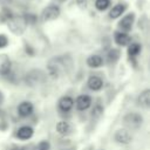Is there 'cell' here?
<instances>
[{
	"instance_id": "cell-16",
	"label": "cell",
	"mask_w": 150,
	"mask_h": 150,
	"mask_svg": "<svg viewBox=\"0 0 150 150\" xmlns=\"http://www.w3.org/2000/svg\"><path fill=\"white\" fill-rule=\"evenodd\" d=\"M115 42L118 46H128L131 42V38L123 32H117L115 33Z\"/></svg>"
},
{
	"instance_id": "cell-2",
	"label": "cell",
	"mask_w": 150,
	"mask_h": 150,
	"mask_svg": "<svg viewBox=\"0 0 150 150\" xmlns=\"http://www.w3.org/2000/svg\"><path fill=\"white\" fill-rule=\"evenodd\" d=\"M122 122L128 128V130L129 129L135 130V129H138L143 124V116L139 112L131 111V112H128V114H125L123 116Z\"/></svg>"
},
{
	"instance_id": "cell-6",
	"label": "cell",
	"mask_w": 150,
	"mask_h": 150,
	"mask_svg": "<svg viewBox=\"0 0 150 150\" xmlns=\"http://www.w3.org/2000/svg\"><path fill=\"white\" fill-rule=\"evenodd\" d=\"M60 15V8L56 6V5H50V6H47L42 13H41V20L42 21H52V20H55L56 18H59Z\"/></svg>"
},
{
	"instance_id": "cell-28",
	"label": "cell",
	"mask_w": 150,
	"mask_h": 150,
	"mask_svg": "<svg viewBox=\"0 0 150 150\" xmlns=\"http://www.w3.org/2000/svg\"><path fill=\"white\" fill-rule=\"evenodd\" d=\"M11 0H0V2H4V4H6V2H9Z\"/></svg>"
},
{
	"instance_id": "cell-11",
	"label": "cell",
	"mask_w": 150,
	"mask_h": 150,
	"mask_svg": "<svg viewBox=\"0 0 150 150\" xmlns=\"http://www.w3.org/2000/svg\"><path fill=\"white\" fill-rule=\"evenodd\" d=\"M33 135H34V129L32 127H29V125H22V127H20L18 129L16 134H15V136L19 139H21V141H27V139L32 138Z\"/></svg>"
},
{
	"instance_id": "cell-8",
	"label": "cell",
	"mask_w": 150,
	"mask_h": 150,
	"mask_svg": "<svg viewBox=\"0 0 150 150\" xmlns=\"http://www.w3.org/2000/svg\"><path fill=\"white\" fill-rule=\"evenodd\" d=\"M16 111H18V115L19 116H21V117H28V116H30L33 114L34 105L29 101H23V102H21L18 105Z\"/></svg>"
},
{
	"instance_id": "cell-7",
	"label": "cell",
	"mask_w": 150,
	"mask_h": 150,
	"mask_svg": "<svg viewBox=\"0 0 150 150\" xmlns=\"http://www.w3.org/2000/svg\"><path fill=\"white\" fill-rule=\"evenodd\" d=\"M74 104H75L77 110L84 111V110H87L91 105V97L89 95H86V94L80 95V96H77L76 101L74 102Z\"/></svg>"
},
{
	"instance_id": "cell-15",
	"label": "cell",
	"mask_w": 150,
	"mask_h": 150,
	"mask_svg": "<svg viewBox=\"0 0 150 150\" xmlns=\"http://www.w3.org/2000/svg\"><path fill=\"white\" fill-rule=\"evenodd\" d=\"M55 130H56L57 134H60L62 136H67L71 132V124L67 121H60V122L56 123Z\"/></svg>"
},
{
	"instance_id": "cell-23",
	"label": "cell",
	"mask_w": 150,
	"mask_h": 150,
	"mask_svg": "<svg viewBox=\"0 0 150 150\" xmlns=\"http://www.w3.org/2000/svg\"><path fill=\"white\" fill-rule=\"evenodd\" d=\"M36 150H50V143L48 141H41L36 145Z\"/></svg>"
},
{
	"instance_id": "cell-4",
	"label": "cell",
	"mask_w": 150,
	"mask_h": 150,
	"mask_svg": "<svg viewBox=\"0 0 150 150\" xmlns=\"http://www.w3.org/2000/svg\"><path fill=\"white\" fill-rule=\"evenodd\" d=\"M27 27V22L25 16H11L8 20V28L12 33L20 35L25 32Z\"/></svg>"
},
{
	"instance_id": "cell-19",
	"label": "cell",
	"mask_w": 150,
	"mask_h": 150,
	"mask_svg": "<svg viewBox=\"0 0 150 150\" xmlns=\"http://www.w3.org/2000/svg\"><path fill=\"white\" fill-rule=\"evenodd\" d=\"M128 46H129V47H128V55H129V57L134 59V57H136V56L141 53L142 46H141L139 43L134 42V43H129Z\"/></svg>"
},
{
	"instance_id": "cell-5",
	"label": "cell",
	"mask_w": 150,
	"mask_h": 150,
	"mask_svg": "<svg viewBox=\"0 0 150 150\" xmlns=\"http://www.w3.org/2000/svg\"><path fill=\"white\" fill-rule=\"evenodd\" d=\"M114 139L116 143L118 144H123V145H127V144H130L132 142V135L131 132L125 129V128H122V129H118L115 131L114 134Z\"/></svg>"
},
{
	"instance_id": "cell-18",
	"label": "cell",
	"mask_w": 150,
	"mask_h": 150,
	"mask_svg": "<svg viewBox=\"0 0 150 150\" xmlns=\"http://www.w3.org/2000/svg\"><path fill=\"white\" fill-rule=\"evenodd\" d=\"M124 11H125V5H123V4H117V5H115V6L111 8V11H110V13H109V16H110L111 19H116V18L121 16Z\"/></svg>"
},
{
	"instance_id": "cell-22",
	"label": "cell",
	"mask_w": 150,
	"mask_h": 150,
	"mask_svg": "<svg viewBox=\"0 0 150 150\" xmlns=\"http://www.w3.org/2000/svg\"><path fill=\"white\" fill-rule=\"evenodd\" d=\"M102 112H103V108L100 105V104H97V105H95L94 108H93V110H91V116L93 117H100L101 115H102Z\"/></svg>"
},
{
	"instance_id": "cell-10",
	"label": "cell",
	"mask_w": 150,
	"mask_h": 150,
	"mask_svg": "<svg viewBox=\"0 0 150 150\" xmlns=\"http://www.w3.org/2000/svg\"><path fill=\"white\" fill-rule=\"evenodd\" d=\"M57 107L60 109V111L62 112H68L73 109L74 107V100L70 96H62L59 102H57Z\"/></svg>"
},
{
	"instance_id": "cell-1",
	"label": "cell",
	"mask_w": 150,
	"mask_h": 150,
	"mask_svg": "<svg viewBox=\"0 0 150 150\" xmlns=\"http://www.w3.org/2000/svg\"><path fill=\"white\" fill-rule=\"evenodd\" d=\"M73 64L74 62H73L71 56L57 55V56L49 59V61L47 62V71L52 77L57 79V77L69 74L73 69Z\"/></svg>"
},
{
	"instance_id": "cell-9",
	"label": "cell",
	"mask_w": 150,
	"mask_h": 150,
	"mask_svg": "<svg viewBox=\"0 0 150 150\" xmlns=\"http://www.w3.org/2000/svg\"><path fill=\"white\" fill-rule=\"evenodd\" d=\"M134 20H135V14L134 13H129L125 16H123L122 20L118 22V28L121 29V32H123V33L129 32L132 27Z\"/></svg>"
},
{
	"instance_id": "cell-25",
	"label": "cell",
	"mask_w": 150,
	"mask_h": 150,
	"mask_svg": "<svg viewBox=\"0 0 150 150\" xmlns=\"http://www.w3.org/2000/svg\"><path fill=\"white\" fill-rule=\"evenodd\" d=\"M26 53H27L28 55L33 56V55H34V49H33L32 47H29V46H26Z\"/></svg>"
},
{
	"instance_id": "cell-20",
	"label": "cell",
	"mask_w": 150,
	"mask_h": 150,
	"mask_svg": "<svg viewBox=\"0 0 150 150\" xmlns=\"http://www.w3.org/2000/svg\"><path fill=\"white\" fill-rule=\"evenodd\" d=\"M120 56H121L120 50L116 49V48H111L107 54V60H108V62L110 64H114L120 60Z\"/></svg>"
},
{
	"instance_id": "cell-13",
	"label": "cell",
	"mask_w": 150,
	"mask_h": 150,
	"mask_svg": "<svg viewBox=\"0 0 150 150\" xmlns=\"http://www.w3.org/2000/svg\"><path fill=\"white\" fill-rule=\"evenodd\" d=\"M12 62L9 57L6 54H0V74L1 75H8L11 73Z\"/></svg>"
},
{
	"instance_id": "cell-17",
	"label": "cell",
	"mask_w": 150,
	"mask_h": 150,
	"mask_svg": "<svg viewBox=\"0 0 150 150\" xmlns=\"http://www.w3.org/2000/svg\"><path fill=\"white\" fill-rule=\"evenodd\" d=\"M87 64L90 68H100L103 64V59H102V56H100L97 54L90 55L87 59Z\"/></svg>"
},
{
	"instance_id": "cell-3",
	"label": "cell",
	"mask_w": 150,
	"mask_h": 150,
	"mask_svg": "<svg viewBox=\"0 0 150 150\" xmlns=\"http://www.w3.org/2000/svg\"><path fill=\"white\" fill-rule=\"evenodd\" d=\"M46 81V74L40 69H32L25 76V82L29 87H35Z\"/></svg>"
},
{
	"instance_id": "cell-21",
	"label": "cell",
	"mask_w": 150,
	"mask_h": 150,
	"mask_svg": "<svg viewBox=\"0 0 150 150\" xmlns=\"http://www.w3.org/2000/svg\"><path fill=\"white\" fill-rule=\"evenodd\" d=\"M110 5V0H96L95 1V7L98 11H104L109 7Z\"/></svg>"
},
{
	"instance_id": "cell-14",
	"label": "cell",
	"mask_w": 150,
	"mask_h": 150,
	"mask_svg": "<svg viewBox=\"0 0 150 150\" xmlns=\"http://www.w3.org/2000/svg\"><path fill=\"white\" fill-rule=\"evenodd\" d=\"M137 104L141 108L148 109L150 107V89H144L137 97Z\"/></svg>"
},
{
	"instance_id": "cell-24",
	"label": "cell",
	"mask_w": 150,
	"mask_h": 150,
	"mask_svg": "<svg viewBox=\"0 0 150 150\" xmlns=\"http://www.w3.org/2000/svg\"><path fill=\"white\" fill-rule=\"evenodd\" d=\"M8 45V39L6 35L0 34V48H5Z\"/></svg>"
},
{
	"instance_id": "cell-12",
	"label": "cell",
	"mask_w": 150,
	"mask_h": 150,
	"mask_svg": "<svg viewBox=\"0 0 150 150\" xmlns=\"http://www.w3.org/2000/svg\"><path fill=\"white\" fill-rule=\"evenodd\" d=\"M87 86L90 90L93 91H98L102 89L103 87V80L100 77V76H96V75H93L88 79L87 81Z\"/></svg>"
},
{
	"instance_id": "cell-27",
	"label": "cell",
	"mask_w": 150,
	"mask_h": 150,
	"mask_svg": "<svg viewBox=\"0 0 150 150\" xmlns=\"http://www.w3.org/2000/svg\"><path fill=\"white\" fill-rule=\"evenodd\" d=\"M2 101H4V96H2V94H1V91H0V104H1Z\"/></svg>"
},
{
	"instance_id": "cell-26",
	"label": "cell",
	"mask_w": 150,
	"mask_h": 150,
	"mask_svg": "<svg viewBox=\"0 0 150 150\" xmlns=\"http://www.w3.org/2000/svg\"><path fill=\"white\" fill-rule=\"evenodd\" d=\"M76 2L80 7H86V5H87V0H76Z\"/></svg>"
}]
</instances>
